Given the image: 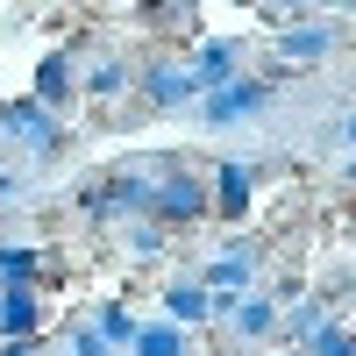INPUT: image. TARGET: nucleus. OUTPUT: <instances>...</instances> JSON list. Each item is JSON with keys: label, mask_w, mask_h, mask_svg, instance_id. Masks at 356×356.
Returning <instances> with one entry per match:
<instances>
[{"label": "nucleus", "mask_w": 356, "mask_h": 356, "mask_svg": "<svg viewBox=\"0 0 356 356\" xmlns=\"http://www.w3.org/2000/svg\"><path fill=\"white\" fill-rule=\"evenodd\" d=\"M200 214H214V200H207V178L193 164H157V193H150V221L157 228H186Z\"/></svg>", "instance_id": "f257e3e1"}, {"label": "nucleus", "mask_w": 356, "mask_h": 356, "mask_svg": "<svg viewBox=\"0 0 356 356\" xmlns=\"http://www.w3.org/2000/svg\"><path fill=\"white\" fill-rule=\"evenodd\" d=\"M0 136H8L15 150H29V157H57L65 150V122H57L50 107H36V100H8L0 107Z\"/></svg>", "instance_id": "f03ea898"}, {"label": "nucleus", "mask_w": 356, "mask_h": 356, "mask_svg": "<svg viewBox=\"0 0 356 356\" xmlns=\"http://www.w3.org/2000/svg\"><path fill=\"white\" fill-rule=\"evenodd\" d=\"M271 107V86L264 79H228L221 93L200 100V129H235V122H257V114Z\"/></svg>", "instance_id": "7ed1b4c3"}, {"label": "nucleus", "mask_w": 356, "mask_h": 356, "mask_svg": "<svg viewBox=\"0 0 356 356\" xmlns=\"http://www.w3.org/2000/svg\"><path fill=\"white\" fill-rule=\"evenodd\" d=\"M136 79H143V100H150L157 114H171V107H186V100H200V86H193V72L178 65V57H150V65H143Z\"/></svg>", "instance_id": "20e7f679"}, {"label": "nucleus", "mask_w": 356, "mask_h": 356, "mask_svg": "<svg viewBox=\"0 0 356 356\" xmlns=\"http://www.w3.org/2000/svg\"><path fill=\"white\" fill-rule=\"evenodd\" d=\"M207 200H214V214H221V221H243V214H250V200H257V164H243V157L214 164V186H207Z\"/></svg>", "instance_id": "39448f33"}, {"label": "nucleus", "mask_w": 356, "mask_h": 356, "mask_svg": "<svg viewBox=\"0 0 356 356\" xmlns=\"http://www.w3.org/2000/svg\"><path fill=\"white\" fill-rule=\"evenodd\" d=\"M214 321H228L235 342H264L278 328V300H264V292H243V300H214Z\"/></svg>", "instance_id": "423d86ee"}, {"label": "nucleus", "mask_w": 356, "mask_h": 356, "mask_svg": "<svg viewBox=\"0 0 356 356\" xmlns=\"http://www.w3.org/2000/svg\"><path fill=\"white\" fill-rule=\"evenodd\" d=\"M36 328H43L36 285H0V342H36Z\"/></svg>", "instance_id": "0eeeda50"}, {"label": "nucleus", "mask_w": 356, "mask_h": 356, "mask_svg": "<svg viewBox=\"0 0 356 356\" xmlns=\"http://www.w3.org/2000/svg\"><path fill=\"white\" fill-rule=\"evenodd\" d=\"M335 50V22H285L278 29V57H285V65H321V57H328Z\"/></svg>", "instance_id": "6e6552de"}, {"label": "nucleus", "mask_w": 356, "mask_h": 356, "mask_svg": "<svg viewBox=\"0 0 356 356\" xmlns=\"http://www.w3.org/2000/svg\"><path fill=\"white\" fill-rule=\"evenodd\" d=\"M193 86H200V100L207 93H221L228 79H243V43H200V57H193Z\"/></svg>", "instance_id": "1a4fd4ad"}, {"label": "nucleus", "mask_w": 356, "mask_h": 356, "mask_svg": "<svg viewBox=\"0 0 356 356\" xmlns=\"http://www.w3.org/2000/svg\"><path fill=\"white\" fill-rule=\"evenodd\" d=\"M200 285L214 292V300H243V292L257 285V257H250V250H221V257L200 271Z\"/></svg>", "instance_id": "9d476101"}, {"label": "nucleus", "mask_w": 356, "mask_h": 356, "mask_svg": "<svg viewBox=\"0 0 356 356\" xmlns=\"http://www.w3.org/2000/svg\"><path fill=\"white\" fill-rule=\"evenodd\" d=\"M164 321L171 328H200V321H214V292L200 278H171L164 285Z\"/></svg>", "instance_id": "9b49d317"}, {"label": "nucleus", "mask_w": 356, "mask_h": 356, "mask_svg": "<svg viewBox=\"0 0 356 356\" xmlns=\"http://www.w3.org/2000/svg\"><path fill=\"white\" fill-rule=\"evenodd\" d=\"M72 93H79V79H72V50L43 57V65H36V93H29V100L57 114V107H72Z\"/></svg>", "instance_id": "f8f14e48"}, {"label": "nucleus", "mask_w": 356, "mask_h": 356, "mask_svg": "<svg viewBox=\"0 0 356 356\" xmlns=\"http://www.w3.org/2000/svg\"><path fill=\"white\" fill-rule=\"evenodd\" d=\"M129 356H193V342H186V328H171V321H136Z\"/></svg>", "instance_id": "ddd939ff"}, {"label": "nucleus", "mask_w": 356, "mask_h": 356, "mask_svg": "<svg viewBox=\"0 0 356 356\" xmlns=\"http://www.w3.org/2000/svg\"><path fill=\"white\" fill-rule=\"evenodd\" d=\"M129 79H136V65H129V57L100 50V57H93V72H86V93H93V100H114V93L129 86Z\"/></svg>", "instance_id": "4468645a"}, {"label": "nucleus", "mask_w": 356, "mask_h": 356, "mask_svg": "<svg viewBox=\"0 0 356 356\" xmlns=\"http://www.w3.org/2000/svg\"><path fill=\"white\" fill-rule=\"evenodd\" d=\"M36 271H43V257H36V250L0 243V285H36Z\"/></svg>", "instance_id": "2eb2a0df"}, {"label": "nucleus", "mask_w": 356, "mask_h": 356, "mask_svg": "<svg viewBox=\"0 0 356 356\" xmlns=\"http://www.w3.org/2000/svg\"><path fill=\"white\" fill-rule=\"evenodd\" d=\"M93 328H100L107 349H122V356H129V342H136V314H129V307H100V314H93Z\"/></svg>", "instance_id": "dca6fc26"}, {"label": "nucleus", "mask_w": 356, "mask_h": 356, "mask_svg": "<svg viewBox=\"0 0 356 356\" xmlns=\"http://www.w3.org/2000/svg\"><path fill=\"white\" fill-rule=\"evenodd\" d=\"M300 356H356V335H349V328H335V321H328V328H321L314 342H300Z\"/></svg>", "instance_id": "f3484780"}, {"label": "nucleus", "mask_w": 356, "mask_h": 356, "mask_svg": "<svg viewBox=\"0 0 356 356\" xmlns=\"http://www.w3.org/2000/svg\"><path fill=\"white\" fill-rule=\"evenodd\" d=\"M122 243H129L136 257H157V250H164V228H157L150 214H143V221H122Z\"/></svg>", "instance_id": "a211bd4d"}, {"label": "nucleus", "mask_w": 356, "mask_h": 356, "mask_svg": "<svg viewBox=\"0 0 356 356\" xmlns=\"http://www.w3.org/2000/svg\"><path fill=\"white\" fill-rule=\"evenodd\" d=\"M65 356H122V349H107V342H100V328H93V321H79V328L65 335Z\"/></svg>", "instance_id": "6ab92c4d"}, {"label": "nucleus", "mask_w": 356, "mask_h": 356, "mask_svg": "<svg viewBox=\"0 0 356 356\" xmlns=\"http://www.w3.org/2000/svg\"><path fill=\"white\" fill-rule=\"evenodd\" d=\"M22 193H29V186H22V178H15L8 164H0V200H22Z\"/></svg>", "instance_id": "aec40b11"}, {"label": "nucleus", "mask_w": 356, "mask_h": 356, "mask_svg": "<svg viewBox=\"0 0 356 356\" xmlns=\"http://www.w3.org/2000/svg\"><path fill=\"white\" fill-rule=\"evenodd\" d=\"M0 356H36V342H0Z\"/></svg>", "instance_id": "412c9836"}, {"label": "nucleus", "mask_w": 356, "mask_h": 356, "mask_svg": "<svg viewBox=\"0 0 356 356\" xmlns=\"http://www.w3.org/2000/svg\"><path fill=\"white\" fill-rule=\"evenodd\" d=\"M342 143H356V107H349V114H342Z\"/></svg>", "instance_id": "4be33fe9"}, {"label": "nucleus", "mask_w": 356, "mask_h": 356, "mask_svg": "<svg viewBox=\"0 0 356 356\" xmlns=\"http://www.w3.org/2000/svg\"><path fill=\"white\" fill-rule=\"evenodd\" d=\"M349 178H356V157H349Z\"/></svg>", "instance_id": "5701e85b"}]
</instances>
